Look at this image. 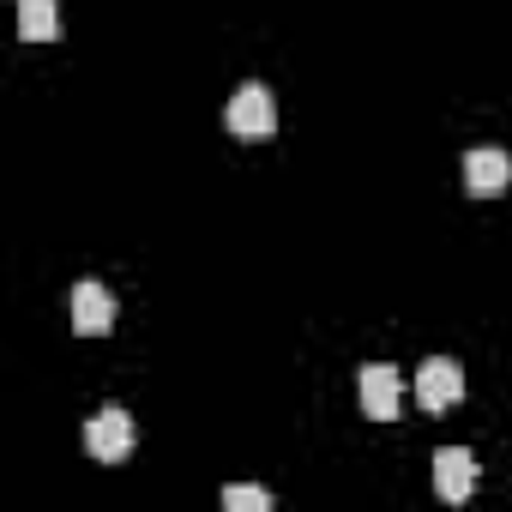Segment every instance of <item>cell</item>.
<instances>
[{"instance_id": "cell-1", "label": "cell", "mask_w": 512, "mask_h": 512, "mask_svg": "<svg viewBox=\"0 0 512 512\" xmlns=\"http://www.w3.org/2000/svg\"><path fill=\"white\" fill-rule=\"evenodd\" d=\"M223 127L235 139H272L278 133V97L266 85H241L229 97V109H223Z\"/></svg>"}, {"instance_id": "cell-3", "label": "cell", "mask_w": 512, "mask_h": 512, "mask_svg": "<svg viewBox=\"0 0 512 512\" xmlns=\"http://www.w3.org/2000/svg\"><path fill=\"white\" fill-rule=\"evenodd\" d=\"M464 398V368L452 362V356H428L422 368H416V404L428 410V416H440V410H452Z\"/></svg>"}, {"instance_id": "cell-2", "label": "cell", "mask_w": 512, "mask_h": 512, "mask_svg": "<svg viewBox=\"0 0 512 512\" xmlns=\"http://www.w3.org/2000/svg\"><path fill=\"white\" fill-rule=\"evenodd\" d=\"M85 452H91L97 464H121V458L133 452V416H127L121 404H103V410L85 422Z\"/></svg>"}, {"instance_id": "cell-9", "label": "cell", "mask_w": 512, "mask_h": 512, "mask_svg": "<svg viewBox=\"0 0 512 512\" xmlns=\"http://www.w3.org/2000/svg\"><path fill=\"white\" fill-rule=\"evenodd\" d=\"M223 506H229V512H272V494L253 488V482H229V488H223Z\"/></svg>"}, {"instance_id": "cell-4", "label": "cell", "mask_w": 512, "mask_h": 512, "mask_svg": "<svg viewBox=\"0 0 512 512\" xmlns=\"http://www.w3.org/2000/svg\"><path fill=\"white\" fill-rule=\"evenodd\" d=\"M464 187H470L476 199L506 193V187H512V157H506L500 145H476V151H464Z\"/></svg>"}, {"instance_id": "cell-8", "label": "cell", "mask_w": 512, "mask_h": 512, "mask_svg": "<svg viewBox=\"0 0 512 512\" xmlns=\"http://www.w3.org/2000/svg\"><path fill=\"white\" fill-rule=\"evenodd\" d=\"M19 37L25 43H55L61 37V7L55 0H19Z\"/></svg>"}, {"instance_id": "cell-7", "label": "cell", "mask_w": 512, "mask_h": 512, "mask_svg": "<svg viewBox=\"0 0 512 512\" xmlns=\"http://www.w3.org/2000/svg\"><path fill=\"white\" fill-rule=\"evenodd\" d=\"M73 332H79V338L115 332V296H109L103 284H79V290H73Z\"/></svg>"}, {"instance_id": "cell-6", "label": "cell", "mask_w": 512, "mask_h": 512, "mask_svg": "<svg viewBox=\"0 0 512 512\" xmlns=\"http://www.w3.org/2000/svg\"><path fill=\"white\" fill-rule=\"evenodd\" d=\"M470 488H476V458L464 446H440L434 452V494L446 506H458V500H470Z\"/></svg>"}, {"instance_id": "cell-5", "label": "cell", "mask_w": 512, "mask_h": 512, "mask_svg": "<svg viewBox=\"0 0 512 512\" xmlns=\"http://www.w3.org/2000/svg\"><path fill=\"white\" fill-rule=\"evenodd\" d=\"M398 404H404V380H398V368H392V362H368V368H362V416L392 422Z\"/></svg>"}]
</instances>
